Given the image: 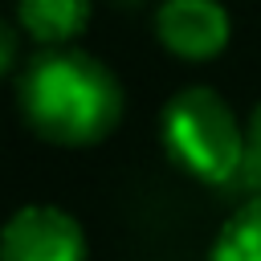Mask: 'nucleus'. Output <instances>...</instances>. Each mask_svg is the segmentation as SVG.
I'll return each mask as SVG.
<instances>
[{
  "mask_svg": "<svg viewBox=\"0 0 261 261\" xmlns=\"http://www.w3.org/2000/svg\"><path fill=\"white\" fill-rule=\"evenodd\" d=\"M118 73L77 45H49L16 77V110L24 126L53 147H94L122 122Z\"/></svg>",
  "mask_w": 261,
  "mask_h": 261,
  "instance_id": "obj_1",
  "label": "nucleus"
},
{
  "mask_svg": "<svg viewBox=\"0 0 261 261\" xmlns=\"http://www.w3.org/2000/svg\"><path fill=\"white\" fill-rule=\"evenodd\" d=\"M0 261H86V228L57 204H24L0 224Z\"/></svg>",
  "mask_w": 261,
  "mask_h": 261,
  "instance_id": "obj_3",
  "label": "nucleus"
},
{
  "mask_svg": "<svg viewBox=\"0 0 261 261\" xmlns=\"http://www.w3.org/2000/svg\"><path fill=\"white\" fill-rule=\"evenodd\" d=\"M155 37L179 61H212L228 49L232 16L220 0H163L155 8Z\"/></svg>",
  "mask_w": 261,
  "mask_h": 261,
  "instance_id": "obj_4",
  "label": "nucleus"
},
{
  "mask_svg": "<svg viewBox=\"0 0 261 261\" xmlns=\"http://www.w3.org/2000/svg\"><path fill=\"white\" fill-rule=\"evenodd\" d=\"M94 16V0H16V29L41 49L73 45Z\"/></svg>",
  "mask_w": 261,
  "mask_h": 261,
  "instance_id": "obj_5",
  "label": "nucleus"
},
{
  "mask_svg": "<svg viewBox=\"0 0 261 261\" xmlns=\"http://www.w3.org/2000/svg\"><path fill=\"white\" fill-rule=\"evenodd\" d=\"M159 147L175 171L204 188H228L245 163V122L212 86H184L159 110Z\"/></svg>",
  "mask_w": 261,
  "mask_h": 261,
  "instance_id": "obj_2",
  "label": "nucleus"
},
{
  "mask_svg": "<svg viewBox=\"0 0 261 261\" xmlns=\"http://www.w3.org/2000/svg\"><path fill=\"white\" fill-rule=\"evenodd\" d=\"M204 261H261V192H253L208 245Z\"/></svg>",
  "mask_w": 261,
  "mask_h": 261,
  "instance_id": "obj_6",
  "label": "nucleus"
},
{
  "mask_svg": "<svg viewBox=\"0 0 261 261\" xmlns=\"http://www.w3.org/2000/svg\"><path fill=\"white\" fill-rule=\"evenodd\" d=\"M16 53H20V37L8 20H0V77H8V69L16 65Z\"/></svg>",
  "mask_w": 261,
  "mask_h": 261,
  "instance_id": "obj_8",
  "label": "nucleus"
},
{
  "mask_svg": "<svg viewBox=\"0 0 261 261\" xmlns=\"http://www.w3.org/2000/svg\"><path fill=\"white\" fill-rule=\"evenodd\" d=\"M237 184H245L249 196L261 192V102L245 118V163H241V179Z\"/></svg>",
  "mask_w": 261,
  "mask_h": 261,
  "instance_id": "obj_7",
  "label": "nucleus"
}]
</instances>
